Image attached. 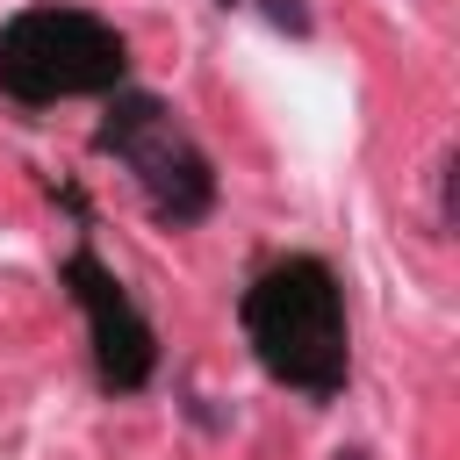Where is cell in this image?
I'll return each instance as SVG.
<instances>
[{"mask_svg":"<svg viewBox=\"0 0 460 460\" xmlns=\"http://www.w3.org/2000/svg\"><path fill=\"white\" fill-rule=\"evenodd\" d=\"M65 288H72V302L86 309V338H93L101 388L137 395V388L158 374V331L144 323V309L129 302V288H122L93 252H72V259H65Z\"/></svg>","mask_w":460,"mask_h":460,"instance_id":"obj_4","label":"cell"},{"mask_svg":"<svg viewBox=\"0 0 460 460\" xmlns=\"http://www.w3.org/2000/svg\"><path fill=\"white\" fill-rule=\"evenodd\" d=\"M122 72H129L122 29L86 14V7L50 0V7H22L14 22H0V93H14L22 108L115 93Z\"/></svg>","mask_w":460,"mask_h":460,"instance_id":"obj_2","label":"cell"},{"mask_svg":"<svg viewBox=\"0 0 460 460\" xmlns=\"http://www.w3.org/2000/svg\"><path fill=\"white\" fill-rule=\"evenodd\" d=\"M266 14H273L280 29H309V7H302V0H266Z\"/></svg>","mask_w":460,"mask_h":460,"instance_id":"obj_5","label":"cell"},{"mask_svg":"<svg viewBox=\"0 0 460 460\" xmlns=\"http://www.w3.org/2000/svg\"><path fill=\"white\" fill-rule=\"evenodd\" d=\"M93 144L137 172V187H144V201H151L158 223L187 230V223H201V216L216 208V165H208V151L172 122V108H165L158 93H115V108H108L101 129H93Z\"/></svg>","mask_w":460,"mask_h":460,"instance_id":"obj_3","label":"cell"},{"mask_svg":"<svg viewBox=\"0 0 460 460\" xmlns=\"http://www.w3.org/2000/svg\"><path fill=\"white\" fill-rule=\"evenodd\" d=\"M331 460H374V453H367V446H338Z\"/></svg>","mask_w":460,"mask_h":460,"instance_id":"obj_6","label":"cell"},{"mask_svg":"<svg viewBox=\"0 0 460 460\" xmlns=\"http://www.w3.org/2000/svg\"><path fill=\"white\" fill-rule=\"evenodd\" d=\"M237 316H244V338H252L259 367L280 388H295L309 402L345 395V381H352V331H345V288H338V273L323 259H309V252L273 259L244 288Z\"/></svg>","mask_w":460,"mask_h":460,"instance_id":"obj_1","label":"cell"}]
</instances>
